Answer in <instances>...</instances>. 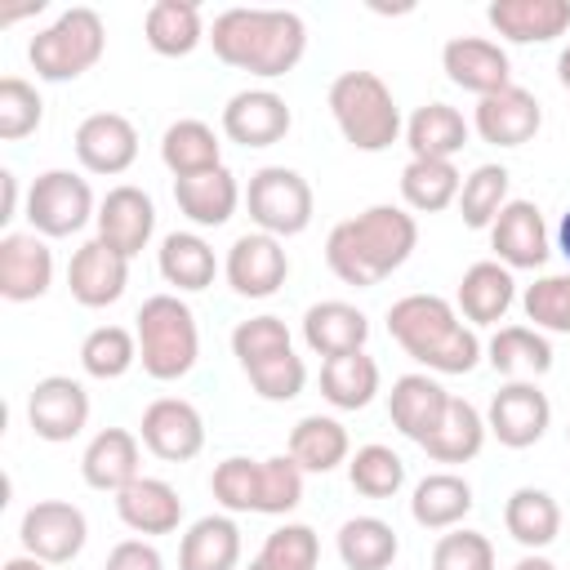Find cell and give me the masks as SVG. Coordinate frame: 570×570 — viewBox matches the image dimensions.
<instances>
[{
  "label": "cell",
  "instance_id": "1",
  "mask_svg": "<svg viewBox=\"0 0 570 570\" xmlns=\"http://www.w3.org/2000/svg\"><path fill=\"white\" fill-rule=\"evenodd\" d=\"M419 245V223L401 205H370L356 218H343L325 236V263L343 285L370 289L387 281Z\"/></svg>",
  "mask_w": 570,
  "mask_h": 570
},
{
  "label": "cell",
  "instance_id": "2",
  "mask_svg": "<svg viewBox=\"0 0 570 570\" xmlns=\"http://www.w3.org/2000/svg\"><path fill=\"white\" fill-rule=\"evenodd\" d=\"M214 58L249 71L258 80H276L298 67L307 53V27L294 9H223L209 22Z\"/></svg>",
  "mask_w": 570,
  "mask_h": 570
},
{
  "label": "cell",
  "instance_id": "3",
  "mask_svg": "<svg viewBox=\"0 0 570 570\" xmlns=\"http://www.w3.org/2000/svg\"><path fill=\"white\" fill-rule=\"evenodd\" d=\"M387 334L428 374H468L485 356L476 330L441 294H405L387 307Z\"/></svg>",
  "mask_w": 570,
  "mask_h": 570
},
{
  "label": "cell",
  "instance_id": "4",
  "mask_svg": "<svg viewBox=\"0 0 570 570\" xmlns=\"http://www.w3.org/2000/svg\"><path fill=\"white\" fill-rule=\"evenodd\" d=\"M134 338H138L142 374L156 379V383H174V379L191 374V365L200 356L196 312L178 294H151V298H142V307L134 316Z\"/></svg>",
  "mask_w": 570,
  "mask_h": 570
},
{
  "label": "cell",
  "instance_id": "5",
  "mask_svg": "<svg viewBox=\"0 0 570 570\" xmlns=\"http://www.w3.org/2000/svg\"><path fill=\"white\" fill-rule=\"evenodd\" d=\"M330 116L356 151H387L401 138V107L374 71H338L330 80Z\"/></svg>",
  "mask_w": 570,
  "mask_h": 570
},
{
  "label": "cell",
  "instance_id": "6",
  "mask_svg": "<svg viewBox=\"0 0 570 570\" xmlns=\"http://www.w3.org/2000/svg\"><path fill=\"white\" fill-rule=\"evenodd\" d=\"M107 49V27L98 18V9L89 4H71L62 9L45 31L31 36L27 45V58H31V71L49 85H62V80H76L85 76L89 67H98Z\"/></svg>",
  "mask_w": 570,
  "mask_h": 570
},
{
  "label": "cell",
  "instance_id": "7",
  "mask_svg": "<svg viewBox=\"0 0 570 570\" xmlns=\"http://www.w3.org/2000/svg\"><path fill=\"white\" fill-rule=\"evenodd\" d=\"M245 209H249V223L276 240L285 236H298L312 227V209H316V196H312V183L289 169V165H263L249 174V187H245Z\"/></svg>",
  "mask_w": 570,
  "mask_h": 570
},
{
  "label": "cell",
  "instance_id": "8",
  "mask_svg": "<svg viewBox=\"0 0 570 570\" xmlns=\"http://www.w3.org/2000/svg\"><path fill=\"white\" fill-rule=\"evenodd\" d=\"M27 223L36 236L45 240H67L76 232H85V223L98 218L94 191L80 174L71 169H45L31 187H27Z\"/></svg>",
  "mask_w": 570,
  "mask_h": 570
},
{
  "label": "cell",
  "instance_id": "9",
  "mask_svg": "<svg viewBox=\"0 0 570 570\" xmlns=\"http://www.w3.org/2000/svg\"><path fill=\"white\" fill-rule=\"evenodd\" d=\"M18 539H22L27 557H36L45 566H67L80 557V548L89 539V521L67 499H36L18 521Z\"/></svg>",
  "mask_w": 570,
  "mask_h": 570
},
{
  "label": "cell",
  "instance_id": "10",
  "mask_svg": "<svg viewBox=\"0 0 570 570\" xmlns=\"http://www.w3.org/2000/svg\"><path fill=\"white\" fill-rule=\"evenodd\" d=\"M27 423L49 445L76 441L89 428V392H85V383L71 379V374H45V379H36V387L27 396Z\"/></svg>",
  "mask_w": 570,
  "mask_h": 570
},
{
  "label": "cell",
  "instance_id": "11",
  "mask_svg": "<svg viewBox=\"0 0 570 570\" xmlns=\"http://www.w3.org/2000/svg\"><path fill=\"white\" fill-rule=\"evenodd\" d=\"M485 428H490V436L499 445L530 450L552 428V401H548V392H539V383H503L490 396Z\"/></svg>",
  "mask_w": 570,
  "mask_h": 570
},
{
  "label": "cell",
  "instance_id": "12",
  "mask_svg": "<svg viewBox=\"0 0 570 570\" xmlns=\"http://www.w3.org/2000/svg\"><path fill=\"white\" fill-rule=\"evenodd\" d=\"M138 441L165 459V463H187L205 450V419L191 401L183 396H156L147 410H142V423H138Z\"/></svg>",
  "mask_w": 570,
  "mask_h": 570
},
{
  "label": "cell",
  "instance_id": "13",
  "mask_svg": "<svg viewBox=\"0 0 570 570\" xmlns=\"http://www.w3.org/2000/svg\"><path fill=\"white\" fill-rule=\"evenodd\" d=\"M490 249H494V263H503L508 272L543 267L552 254V236H548L539 205L534 200H508L499 209V218L490 223Z\"/></svg>",
  "mask_w": 570,
  "mask_h": 570
},
{
  "label": "cell",
  "instance_id": "14",
  "mask_svg": "<svg viewBox=\"0 0 570 570\" xmlns=\"http://www.w3.org/2000/svg\"><path fill=\"white\" fill-rule=\"evenodd\" d=\"M223 276L240 298H272L289 276V254L267 232H245L223 258Z\"/></svg>",
  "mask_w": 570,
  "mask_h": 570
},
{
  "label": "cell",
  "instance_id": "15",
  "mask_svg": "<svg viewBox=\"0 0 570 570\" xmlns=\"http://www.w3.org/2000/svg\"><path fill=\"white\" fill-rule=\"evenodd\" d=\"M71 147H76V160L89 174L116 178V174H125L138 160V129L120 111H94V116H85L76 125Z\"/></svg>",
  "mask_w": 570,
  "mask_h": 570
},
{
  "label": "cell",
  "instance_id": "16",
  "mask_svg": "<svg viewBox=\"0 0 570 570\" xmlns=\"http://www.w3.org/2000/svg\"><path fill=\"white\" fill-rule=\"evenodd\" d=\"M441 71L450 76V85H459L476 98H490L512 85L508 49L485 36H450L441 49Z\"/></svg>",
  "mask_w": 570,
  "mask_h": 570
},
{
  "label": "cell",
  "instance_id": "17",
  "mask_svg": "<svg viewBox=\"0 0 570 570\" xmlns=\"http://www.w3.org/2000/svg\"><path fill=\"white\" fill-rule=\"evenodd\" d=\"M94 227H98V240H102V245H111V249L125 254V258H138V254L147 249L151 232H156V205H151V196H147L142 187L120 183V187H111V191L98 200Z\"/></svg>",
  "mask_w": 570,
  "mask_h": 570
},
{
  "label": "cell",
  "instance_id": "18",
  "mask_svg": "<svg viewBox=\"0 0 570 570\" xmlns=\"http://www.w3.org/2000/svg\"><path fill=\"white\" fill-rule=\"evenodd\" d=\"M294 125L289 102L276 89H240L223 107V134L236 147H276Z\"/></svg>",
  "mask_w": 570,
  "mask_h": 570
},
{
  "label": "cell",
  "instance_id": "19",
  "mask_svg": "<svg viewBox=\"0 0 570 570\" xmlns=\"http://www.w3.org/2000/svg\"><path fill=\"white\" fill-rule=\"evenodd\" d=\"M53 285V249L36 232H9L0 236V298L9 303H36Z\"/></svg>",
  "mask_w": 570,
  "mask_h": 570
},
{
  "label": "cell",
  "instance_id": "20",
  "mask_svg": "<svg viewBox=\"0 0 570 570\" xmlns=\"http://www.w3.org/2000/svg\"><path fill=\"white\" fill-rule=\"evenodd\" d=\"M539 125H543V107L521 85H508L490 98H476V111H472V129L490 147H525L539 134Z\"/></svg>",
  "mask_w": 570,
  "mask_h": 570
},
{
  "label": "cell",
  "instance_id": "21",
  "mask_svg": "<svg viewBox=\"0 0 570 570\" xmlns=\"http://www.w3.org/2000/svg\"><path fill=\"white\" fill-rule=\"evenodd\" d=\"M125 285H129V258L102 245L98 236L85 240L67 263V289L80 307H111L125 298Z\"/></svg>",
  "mask_w": 570,
  "mask_h": 570
},
{
  "label": "cell",
  "instance_id": "22",
  "mask_svg": "<svg viewBox=\"0 0 570 570\" xmlns=\"http://www.w3.org/2000/svg\"><path fill=\"white\" fill-rule=\"evenodd\" d=\"M450 396H454V392H445L428 370L401 374V379L392 383V392H387L392 428H396L401 436H410L414 445H423V441L441 428V419H445V410H450Z\"/></svg>",
  "mask_w": 570,
  "mask_h": 570
},
{
  "label": "cell",
  "instance_id": "23",
  "mask_svg": "<svg viewBox=\"0 0 570 570\" xmlns=\"http://www.w3.org/2000/svg\"><path fill=\"white\" fill-rule=\"evenodd\" d=\"M80 476L89 490L102 494H120L125 485H134L142 476V445L129 428H102L89 436L85 454H80Z\"/></svg>",
  "mask_w": 570,
  "mask_h": 570
},
{
  "label": "cell",
  "instance_id": "24",
  "mask_svg": "<svg viewBox=\"0 0 570 570\" xmlns=\"http://www.w3.org/2000/svg\"><path fill=\"white\" fill-rule=\"evenodd\" d=\"M116 517L125 521V530H134L138 539H156V534H174L183 525V499L169 481L160 476H138L134 485H125L116 494Z\"/></svg>",
  "mask_w": 570,
  "mask_h": 570
},
{
  "label": "cell",
  "instance_id": "25",
  "mask_svg": "<svg viewBox=\"0 0 570 570\" xmlns=\"http://www.w3.org/2000/svg\"><path fill=\"white\" fill-rule=\"evenodd\" d=\"M485 22L512 45H548L570 31V0H490Z\"/></svg>",
  "mask_w": 570,
  "mask_h": 570
},
{
  "label": "cell",
  "instance_id": "26",
  "mask_svg": "<svg viewBox=\"0 0 570 570\" xmlns=\"http://www.w3.org/2000/svg\"><path fill=\"white\" fill-rule=\"evenodd\" d=\"M365 338H370L365 312L343 303V298H325V303H312L303 312V343H307V352H316L325 361L347 356V352H365Z\"/></svg>",
  "mask_w": 570,
  "mask_h": 570
},
{
  "label": "cell",
  "instance_id": "27",
  "mask_svg": "<svg viewBox=\"0 0 570 570\" xmlns=\"http://www.w3.org/2000/svg\"><path fill=\"white\" fill-rule=\"evenodd\" d=\"M240 200H245V191H240V183H236V174L227 165H218L209 174H196V178H174V205L191 227L232 223Z\"/></svg>",
  "mask_w": 570,
  "mask_h": 570
},
{
  "label": "cell",
  "instance_id": "28",
  "mask_svg": "<svg viewBox=\"0 0 570 570\" xmlns=\"http://www.w3.org/2000/svg\"><path fill=\"white\" fill-rule=\"evenodd\" d=\"M517 303V281L503 263L485 258V263H472L459 281V294H454V307L468 325H499Z\"/></svg>",
  "mask_w": 570,
  "mask_h": 570
},
{
  "label": "cell",
  "instance_id": "29",
  "mask_svg": "<svg viewBox=\"0 0 570 570\" xmlns=\"http://www.w3.org/2000/svg\"><path fill=\"white\" fill-rule=\"evenodd\" d=\"M472 125L463 120L459 107L450 102H423L410 120H405V147L410 160H454L468 147Z\"/></svg>",
  "mask_w": 570,
  "mask_h": 570
},
{
  "label": "cell",
  "instance_id": "30",
  "mask_svg": "<svg viewBox=\"0 0 570 570\" xmlns=\"http://www.w3.org/2000/svg\"><path fill=\"white\" fill-rule=\"evenodd\" d=\"M485 361L508 383H534L552 370V343L534 325H499L494 338L485 343Z\"/></svg>",
  "mask_w": 570,
  "mask_h": 570
},
{
  "label": "cell",
  "instance_id": "31",
  "mask_svg": "<svg viewBox=\"0 0 570 570\" xmlns=\"http://www.w3.org/2000/svg\"><path fill=\"white\" fill-rule=\"evenodd\" d=\"M156 267H160L165 285H174L178 294H200L218 276L214 245L200 232H169L156 249Z\"/></svg>",
  "mask_w": 570,
  "mask_h": 570
},
{
  "label": "cell",
  "instance_id": "32",
  "mask_svg": "<svg viewBox=\"0 0 570 570\" xmlns=\"http://www.w3.org/2000/svg\"><path fill=\"white\" fill-rule=\"evenodd\" d=\"M240 566V525L227 512H209L187 525L178 543V570H236Z\"/></svg>",
  "mask_w": 570,
  "mask_h": 570
},
{
  "label": "cell",
  "instance_id": "33",
  "mask_svg": "<svg viewBox=\"0 0 570 570\" xmlns=\"http://www.w3.org/2000/svg\"><path fill=\"white\" fill-rule=\"evenodd\" d=\"M303 472H334L338 463L352 459V441H347V428L334 419V414H303L294 428H289V450H285Z\"/></svg>",
  "mask_w": 570,
  "mask_h": 570
},
{
  "label": "cell",
  "instance_id": "34",
  "mask_svg": "<svg viewBox=\"0 0 570 570\" xmlns=\"http://www.w3.org/2000/svg\"><path fill=\"white\" fill-rule=\"evenodd\" d=\"M160 160L174 178H196V174H209L223 165V142H218L214 125L183 116L160 134Z\"/></svg>",
  "mask_w": 570,
  "mask_h": 570
},
{
  "label": "cell",
  "instance_id": "35",
  "mask_svg": "<svg viewBox=\"0 0 570 570\" xmlns=\"http://www.w3.org/2000/svg\"><path fill=\"white\" fill-rule=\"evenodd\" d=\"M205 36L209 31L200 22V4L191 0H156L142 18V40L160 58H187Z\"/></svg>",
  "mask_w": 570,
  "mask_h": 570
},
{
  "label": "cell",
  "instance_id": "36",
  "mask_svg": "<svg viewBox=\"0 0 570 570\" xmlns=\"http://www.w3.org/2000/svg\"><path fill=\"white\" fill-rule=\"evenodd\" d=\"M472 485L459 472H428L410 494V517L423 530H454L472 512Z\"/></svg>",
  "mask_w": 570,
  "mask_h": 570
},
{
  "label": "cell",
  "instance_id": "37",
  "mask_svg": "<svg viewBox=\"0 0 570 570\" xmlns=\"http://www.w3.org/2000/svg\"><path fill=\"white\" fill-rule=\"evenodd\" d=\"M503 525H508V534H512L525 552H543V548L557 543V534H561V508H557V499H552L548 490L521 485V490H512L508 503H503Z\"/></svg>",
  "mask_w": 570,
  "mask_h": 570
},
{
  "label": "cell",
  "instance_id": "38",
  "mask_svg": "<svg viewBox=\"0 0 570 570\" xmlns=\"http://www.w3.org/2000/svg\"><path fill=\"white\" fill-rule=\"evenodd\" d=\"M485 432H490L485 414L468 396H450V410H445L441 428L423 441V450L432 463H472L485 445Z\"/></svg>",
  "mask_w": 570,
  "mask_h": 570
},
{
  "label": "cell",
  "instance_id": "39",
  "mask_svg": "<svg viewBox=\"0 0 570 570\" xmlns=\"http://www.w3.org/2000/svg\"><path fill=\"white\" fill-rule=\"evenodd\" d=\"M334 548L347 570H387L401 552V539L383 517H347L334 534Z\"/></svg>",
  "mask_w": 570,
  "mask_h": 570
},
{
  "label": "cell",
  "instance_id": "40",
  "mask_svg": "<svg viewBox=\"0 0 570 570\" xmlns=\"http://www.w3.org/2000/svg\"><path fill=\"white\" fill-rule=\"evenodd\" d=\"M321 396L334 410H365L379 396V361L365 352H347L321 365Z\"/></svg>",
  "mask_w": 570,
  "mask_h": 570
},
{
  "label": "cell",
  "instance_id": "41",
  "mask_svg": "<svg viewBox=\"0 0 570 570\" xmlns=\"http://www.w3.org/2000/svg\"><path fill=\"white\" fill-rule=\"evenodd\" d=\"M463 174L454 169V160H410L401 169V200L414 214H441L459 200Z\"/></svg>",
  "mask_w": 570,
  "mask_h": 570
},
{
  "label": "cell",
  "instance_id": "42",
  "mask_svg": "<svg viewBox=\"0 0 570 570\" xmlns=\"http://www.w3.org/2000/svg\"><path fill=\"white\" fill-rule=\"evenodd\" d=\"M508 183H512V174L503 169V165H476L468 178H463V187H459V218H463V227H472V232H490V223L499 218V209L508 205Z\"/></svg>",
  "mask_w": 570,
  "mask_h": 570
},
{
  "label": "cell",
  "instance_id": "43",
  "mask_svg": "<svg viewBox=\"0 0 570 570\" xmlns=\"http://www.w3.org/2000/svg\"><path fill=\"white\" fill-rule=\"evenodd\" d=\"M138 365V338H134V330H125V325H98V330H89L85 334V343H80V370L89 374V379H120V374H129Z\"/></svg>",
  "mask_w": 570,
  "mask_h": 570
},
{
  "label": "cell",
  "instance_id": "44",
  "mask_svg": "<svg viewBox=\"0 0 570 570\" xmlns=\"http://www.w3.org/2000/svg\"><path fill=\"white\" fill-rule=\"evenodd\" d=\"M347 481L356 494L365 499H392L401 485H405V459L392 450V445H361L352 459H347Z\"/></svg>",
  "mask_w": 570,
  "mask_h": 570
},
{
  "label": "cell",
  "instance_id": "45",
  "mask_svg": "<svg viewBox=\"0 0 570 570\" xmlns=\"http://www.w3.org/2000/svg\"><path fill=\"white\" fill-rule=\"evenodd\" d=\"M521 307L539 334H570V272H548L525 285Z\"/></svg>",
  "mask_w": 570,
  "mask_h": 570
},
{
  "label": "cell",
  "instance_id": "46",
  "mask_svg": "<svg viewBox=\"0 0 570 570\" xmlns=\"http://www.w3.org/2000/svg\"><path fill=\"white\" fill-rule=\"evenodd\" d=\"M303 476L289 454L258 459V517H289L303 503Z\"/></svg>",
  "mask_w": 570,
  "mask_h": 570
},
{
  "label": "cell",
  "instance_id": "47",
  "mask_svg": "<svg viewBox=\"0 0 570 570\" xmlns=\"http://www.w3.org/2000/svg\"><path fill=\"white\" fill-rule=\"evenodd\" d=\"M289 330L281 316L263 312V316H245L236 330H232V356L240 361V370H254L258 361H272L281 352H289Z\"/></svg>",
  "mask_w": 570,
  "mask_h": 570
},
{
  "label": "cell",
  "instance_id": "48",
  "mask_svg": "<svg viewBox=\"0 0 570 570\" xmlns=\"http://www.w3.org/2000/svg\"><path fill=\"white\" fill-rule=\"evenodd\" d=\"M40 120H45V102H40L36 85L22 76H4L0 80V138L18 142V138L36 134Z\"/></svg>",
  "mask_w": 570,
  "mask_h": 570
},
{
  "label": "cell",
  "instance_id": "49",
  "mask_svg": "<svg viewBox=\"0 0 570 570\" xmlns=\"http://www.w3.org/2000/svg\"><path fill=\"white\" fill-rule=\"evenodd\" d=\"M272 570H316L321 561V539L312 525L303 521H285L276 525L267 539H263V552H258Z\"/></svg>",
  "mask_w": 570,
  "mask_h": 570
},
{
  "label": "cell",
  "instance_id": "50",
  "mask_svg": "<svg viewBox=\"0 0 570 570\" xmlns=\"http://www.w3.org/2000/svg\"><path fill=\"white\" fill-rule=\"evenodd\" d=\"M209 490L223 512H258V459L232 454L214 468Z\"/></svg>",
  "mask_w": 570,
  "mask_h": 570
},
{
  "label": "cell",
  "instance_id": "51",
  "mask_svg": "<svg viewBox=\"0 0 570 570\" xmlns=\"http://www.w3.org/2000/svg\"><path fill=\"white\" fill-rule=\"evenodd\" d=\"M432 570H494V543L481 530H445L432 548Z\"/></svg>",
  "mask_w": 570,
  "mask_h": 570
},
{
  "label": "cell",
  "instance_id": "52",
  "mask_svg": "<svg viewBox=\"0 0 570 570\" xmlns=\"http://www.w3.org/2000/svg\"><path fill=\"white\" fill-rule=\"evenodd\" d=\"M245 379L254 383V392H258L263 401H294V396L307 387V365H303V356L289 347V352H281V356L258 361L254 370H245Z\"/></svg>",
  "mask_w": 570,
  "mask_h": 570
},
{
  "label": "cell",
  "instance_id": "53",
  "mask_svg": "<svg viewBox=\"0 0 570 570\" xmlns=\"http://www.w3.org/2000/svg\"><path fill=\"white\" fill-rule=\"evenodd\" d=\"M102 570H165V557H160V548L151 539H120L107 552Z\"/></svg>",
  "mask_w": 570,
  "mask_h": 570
},
{
  "label": "cell",
  "instance_id": "54",
  "mask_svg": "<svg viewBox=\"0 0 570 570\" xmlns=\"http://www.w3.org/2000/svg\"><path fill=\"white\" fill-rule=\"evenodd\" d=\"M13 218H18V174L0 169V223H13Z\"/></svg>",
  "mask_w": 570,
  "mask_h": 570
},
{
  "label": "cell",
  "instance_id": "55",
  "mask_svg": "<svg viewBox=\"0 0 570 570\" xmlns=\"http://www.w3.org/2000/svg\"><path fill=\"white\" fill-rule=\"evenodd\" d=\"M557 254L570 263V209L561 214V223H557Z\"/></svg>",
  "mask_w": 570,
  "mask_h": 570
},
{
  "label": "cell",
  "instance_id": "56",
  "mask_svg": "<svg viewBox=\"0 0 570 570\" xmlns=\"http://www.w3.org/2000/svg\"><path fill=\"white\" fill-rule=\"evenodd\" d=\"M512 570H557V566H552V561H548L543 552H525V557H521V561H517Z\"/></svg>",
  "mask_w": 570,
  "mask_h": 570
},
{
  "label": "cell",
  "instance_id": "57",
  "mask_svg": "<svg viewBox=\"0 0 570 570\" xmlns=\"http://www.w3.org/2000/svg\"><path fill=\"white\" fill-rule=\"evenodd\" d=\"M4 570H49V566H45V561H36V557H27V552H22V557H9V561H4Z\"/></svg>",
  "mask_w": 570,
  "mask_h": 570
},
{
  "label": "cell",
  "instance_id": "58",
  "mask_svg": "<svg viewBox=\"0 0 570 570\" xmlns=\"http://www.w3.org/2000/svg\"><path fill=\"white\" fill-rule=\"evenodd\" d=\"M557 80L570 89V45H566V49H561V58H557Z\"/></svg>",
  "mask_w": 570,
  "mask_h": 570
},
{
  "label": "cell",
  "instance_id": "59",
  "mask_svg": "<svg viewBox=\"0 0 570 570\" xmlns=\"http://www.w3.org/2000/svg\"><path fill=\"white\" fill-rule=\"evenodd\" d=\"M245 570H272V566H267V561H263V557H254V561H249V566H245Z\"/></svg>",
  "mask_w": 570,
  "mask_h": 570
},
{
  "label": "cell",
  "instance_id": "60",
  "mask_svg": "<svg viewBox=\"0 0 570 570\" xmlns=\"http://www.w3.org/2000/svg\"><path fill=\"white\" fill-rule=\"evenodd\" d=\"M566 441H570V428H566Z\"/></svg>",
  "mask_w": 570,
  "mask_h": 570
}]
</instances>
